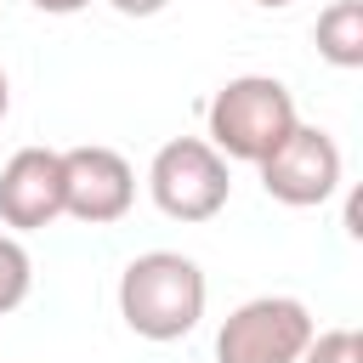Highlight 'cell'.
<instances>
[{"label": "cell", "mask_w": 363, "mask_h": 363, "mask_svg": "<svg viewBox=\"0 0 363 363\" xmlns=\"http://www.w3.org/2000/svg\"><path fill=\"white\" fill-rule=\"evenodd\" d=\"M204 301H210L204 267L182 250L130 255L125 272H119V318H125L130 335H142L153 346L193 335L199 318H204Z\"/></svg>", "instance_id": "1"}, {"label": "cell", "mask_w": 363, "mask_h": 363, "mask_svg": "<svg viewBox=\"0 0 363 363\" xmlns=\"http://www.w3.org/2000/svg\"><path fill=\"white\" fill-rule=\"evenodd\" d=\"M301 125V113H295V96H289V85L284 79H272V74H233L227 85H216V96H210V108H204V142L233 164H261V159H272L284 142H289V130Z\"/></svg>", "instance_id": "2"}, {"label": "cell", "mask_w": 363, "mask_h": 363, "mask_svg": "<svg viewBox=\"0 0 363 363\" xmlns=\"http://www.w3.org/2000/svg\"><path fill=\"white\" fill-rule=\"evenodd\" d=\"M147 193L170 221H210L233 199V170L204 136H170L147 164Z\"/></svg>", "instance_id": "3"}, {"label": "cell", "mask_w": 363, "mask_h": 363, "mask_svg": "<svg viewBox=\"0 0 363 363\" xmlns=\"http://www.w3.org/2000/svg\"><path fill=\"white\" fill-rule=\"evenodd\" d=\"M312 312L295 295H255L216 329V363H301L312 340Z\"/></svg>", "instance_id": "4"}, {"label": "cell", "mask_w": 363, "mask_h": 363, "mask_svg": "<svg viewBox=\"0 0 363 363\" xmlns=\"http://www.w3.org/2000/svg\"><path fill=\"white\" fill-rule=\"evenodd\" d=\"M261 170V187L267 199L289 204V210H318L340 193V176H346V159H340V142L318 125H295L289 142L255 164Z\"/></svg>", "instance_id": "5"}, {"label": "cell", "mask_w": 363, "mask_h": 363, "mask_svg": "<svg viewBox=\"0 0 363 363\" xmlns=\"http://www.w3.org/2000/svg\"><path fill=\"white\" fill-rule=\"evenodd\" d=\"M136 204V170L125 153L85 142V147H62V216L85 221V227H108Z\"/></svg>", "instance_id": "6"}, {"label": "cell", "mask_w": 363, "mask_h": 363, "mask_svg": "<svg viewBox=\"0 0 363 363\" xmlns=\"http://www.w3.org/2000/svg\"><path fill=\"white\" fill-rule=\"evenodd\" d=\"M62 216V153L17 147L0 170V221L11 233H40Z\"/></svg>", "instance_id": "7"}, {"label": "cell", "mask_w": 363, "mask_h": 363, "mask_svg": "<svg viewBox=\"0 0 363 363\" xmlns=\"http://www.w3.org/2000/svg\"><path fill=\"white\" fill-rule=\"evenodd\" d=\"M312 40H318V57H323L329 68H346V74L363 68V0H335V6H323Z\"/></svg>", "instance_id": "8"}, {"label": "cell", "mask_w": 363, "mask_h": 363, "mask_svg": "<svg viewBox=\"0 0 363 363\" xmlns=\"http://www.w3.org/2000/svg\"><path fill=\"white\" fill-rule=\"evenodd\" d=\"M28 289H34V261H28V250H23L11 233H0V318L17 312V306L28 301Z\"/></svg>", "instance_id": "9"}, {"label": "cell", "mask_w": 363, "mask_h": 363, "mask_svg": "<svg viewBox=\"0 0 363 363\" xmlns=\"http://www.w3.org/2000/svg\"><path fill=\"white\" fill-rule=\"evenodd\" d=\"M301 363H363V335L357 329H312Z\"/></svg>", "instance_id": "10"}, {"label": "cell", "mask_w": 363, "mask_h": 363, "mask_svg": "<svg viewBox=\"0 0 363 363\" xmlns=\"http://www.w3.org/2000/svg\"><path fill=\"white\" fill-rule=\"evenodd\" d=\"M108 6H113L119 17H159L170 0H108Z\"/></svg>", "instance_id": "11"}, {"label": "cell", "mask_w": 363, "mask_h": 363, "mask_svg": "<svg viewBox=\"0 0 363 363\" xmlns=\"http://www.w3.org/2000/svg\"><path fill=\"white\" fill-rule=\"evenodd\" d=\"M34 11H51V17H74V11H85L91 0H28Z\"/></svg>", "instance_id": "12"}, {"label": "cell", "mask_w": 363, "mask_h": 363, "mask_svg": "<svg viewBox=\"0 0 363 363\" xmlns=\"http://www.w3.org/2000/svg\"><path fill=\"white\" fill-rule=\"evenodd\" d=\"M6 113H11V79H6V68H0V125H6Z\"/></svg>", "instance_id": "13"}, {"label": "cell", "mask_w": 363, "mask_h": 363, "mask_svg": "<svg viewBox=\"0 0 363 363\" xmlns=\"http://www.w3.org/2000/svg\"><path fill=\"white\" fill-rule=\"evenodd\" d=\"M250 6H267V11H284V6H295V0H250Z\"/></svg>", "instance_id": "14"}]
</instances>
